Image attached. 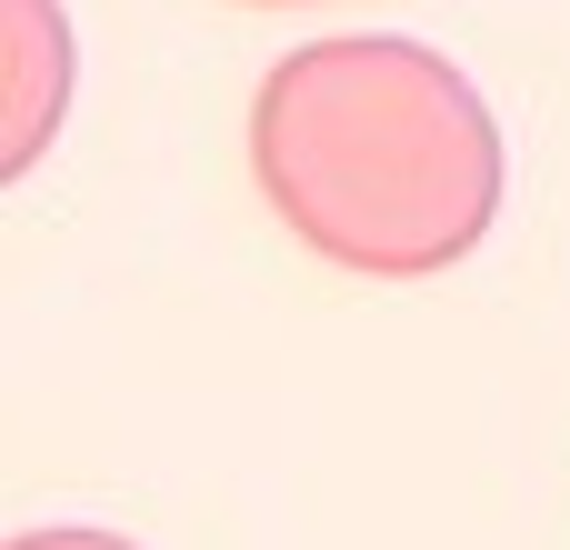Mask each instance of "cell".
Instances as JSON below:
<instances>
[{"mask_svg":"<svg viewBox=\"0 0 570 550\" xmlns=\"http://www.w3.org/2000/svg\"><path fill=\"white\" fill-rule=\"evenodd\" d=\"M10 550H140V541H120V531H80V521H60V531H20Z\"/></svg>","mask_w":570,"mask_h":550,"instance_id":"cell-3","label":"cell"},{"mask_svg":"<svg viewBox=\"0 0 570 550\" xmlns=\"http://www.w3.org/2000/svg\"><path fill=\"white\" fill-rule=\"evenodd\" d=\"M250 170L311 261L431 281L491 240L511 150L461 60L401 30H341L271 60L250 100Z\"/></svg>","mask_w":570,"mask_h":550,"instance_id":"cell-1","label":"cell"},{"mask_svg":"<svg viewBox=\"0 0 570 550\" xmlns=\"http://www.w3.org/2000/svg\"><path fill=\"white\" fill-rule=\"evenodd\" d=\"M0 70H10V130H0V170L20 180L60 110H70V70H80V40L60 20V0H0Z\"/></svg>","mask_w":570,"mask_h":550,"instance_id":"cell-2","label":"cell"},{"mask_svg":"<svg viewBox=\"0 0 570 550\" xmlns=\"http://www.w3.org/2000/svg\"><path fill=\"white\" fill-rule=\"evenodd\" d=\"M250 10H301V0H250Z\"/></svg>","mask_w":570,"mask_h":550,"instance_id":"cell-4","label":"cell"}]
</instances>
